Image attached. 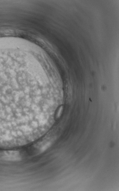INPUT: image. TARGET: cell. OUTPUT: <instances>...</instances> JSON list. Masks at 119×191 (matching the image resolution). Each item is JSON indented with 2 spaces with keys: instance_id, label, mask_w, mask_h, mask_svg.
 <instances>
[{
  "instance_id": "1",
  "label": "cell",
  "mask_w": 119,
  "mask_h": 191,
  "mask_svg": "<svg viewBox=\"0 0 119 191\" xmlns=\"http://www.w3.org/2000/svg\"><path fill=\"white\" fill-rule=\"evenodd\" d=\"M0 159L9 161H19L21 156L19 152L14 151H8L0 153Z\"/></svg>"
},
{
  "instance_id": "2",
  "label": "cell",
  "mask_w": 119,
  "mask_h": 191,
  "mask_svg": "<svg viewBox=\"0 0 119 191\" xmlns=\"http://www.w3.org/2000/svg\"><path fill=\"white\" fill-rule=\"evenodd\" d=\"M63 106H61L60 107H59V109H58V111L57 112V113H56V119H57L59 118L61 115L62 112H63Z\"/></svg>"
}]
</instances>
